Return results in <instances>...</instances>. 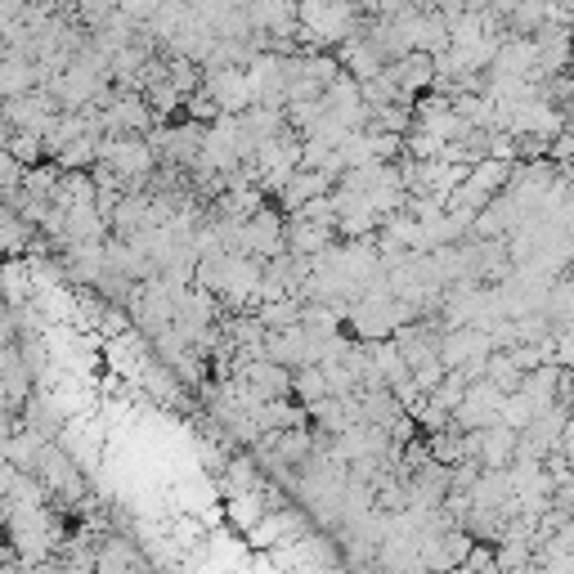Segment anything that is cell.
I'll return each mask as SVG.
<instances>
[{
  "instance_id": "cell-1",
  "label": "cell",
  "mask_w": 574,
  "mask_h": 574,
  "mask_svg": "<svg viewBox=\"0 0 574 574\" xmlns=\"http://www.w3.org/2000/svg\"><path fill=\"white\" fill-rule=\"evenodd\" d=\"M94 153H99L103 167H112L127 180V189H144V175L158 167V153H153L149 135H99Z\"/></svg>"
},
{
  "instance_id": "cell-2",
  "label": "cell",
  "mask_w": 574,
  "mask_h": 574,
  "mask_svg": "<svg viewBox=\"0 0 574 574\" xmlns=\"http://www.w3.org/2000/svg\"><path fill=\"white\" fill-rule=\"evenodd\" d=\"M360 10L351 0H296V23L319 37V46H336L341 37H351L360 28Z\"/></svg>"
},
{
  "instance_id": "cell-3",
  "label": "cell",
  "mask_w": 574,
  "mask_h": 574,
  "mask_svg": "<svg viewBox=\"0 0 574 574\" xmlns=\"http://www.w3.org/2000/svg\"><path fill=\"white\" fill-rule=\"evenodd\" d=\"M202 85H207V94L215 99L220 112H243V108L256 103V90H252L248 68H234V63H224V68L202 63Z\"/></svg>"
},
{
  "instance_id": "cell-4",
  "label": "cell",
  "mask_w": 574,
  "mask_h": 574,
  "mask_svg": "<svg viewBox=\"0 0 574 574\" xmlns=\"http://www.w3.org/2000/svg\"><path fill=\"white\" fill-rule=\"evenodd\" d=\"M494 351V336L485 328H472V323H457V328H444L440 332V364L444 369H463L472 360H485Z\"/></svg>"
},
{
  "instance_id": "cell-5",
  "label": "cell",
  "mask_w": 574,
  "mask_h": 574,
  "mask_svg": "<svg viewBox=\"0 0 574 574\" xmlns=\"http://www.w3.org/2000/svg\"><path fill=\"white\" fill-rule=\"evenodd\" d=\"M503 395H507V391H499L490 377L467 382V395H463V404L453 409V422L463 426V431H481V426L499 422V413H503Z\"/></svg>"
},
{
  "instance_id": "cell-6",
  "label": "cell",
  "mask_w": 574,
  "mask_h": 574,
  "mask_svg": "<svg viewBox=\"0 0 574 574\" xmlns=\"http://www.w3.org/2000/svg\"><path fill=\"white\" fill-rule=\"evenodd\" d=\"M336 184V175L332 171H319V167H296L279 189H274V207L283 211V215H292L301 202H310V198H319V193H328Z\"/></svg>"
},
{
  "instance_id": "cell-7",
  "label": "cell",
  "mask_w": 574,
  "mask_h": 574,
  "mask_svg": "<svg viewBox=\"0 0 574 574\" xmlns=\"http://www.w3.org/2000/svg\"><path fill=\"white\" fill-rule=\"evenodd\" d=\"M382 72L400 85V94L417 99V94H426V90H431V81H435V59H431L426 50H409V54L391 59Z\"/></svg>"
},
{
  "instance_id": "cell-8",
  "label": "cell",
  "mask_w": 574,
  "mask_h": 574,
  "mask_svg": "<svg viewBox=\"0 0 574 574\" xmlns=\"http://www.w3.org/2000/svg\"><path fill=\"white\" fill-rule=\"evenodd\" d=\"M336 243V229L332 224H314V220H301V215H288L283 224V248L288 252H301V256H319Z\"/></svg>"
},
{
  "instance_id": "cell-9",
  "label": "cell",
  "mask_w": 574,
  "mask_h": 574,
  "mask_svg": "<svg viewBox=\"0 0 574 574\" xmlns=\"http://www.w3.org/2000/svg\"><path fill=\"white\" fill-rule=\"evenodd\" d=\"M472 435H476V463L481 467H507L516 457V426L490 422V426H481Z\"/></svg>"
},
{
  "instance_id": "cell-10",
  "label": "cell",
  "mask_w": 574,
  "mask_h": 574,
  "mask_svg": "<svg viewBox=\"0 0 574 574\" xmlns=\"http://www.w3.org/2000/svg\"><path fill=\"white\" fill-rule=\"evenodd\" d=\"M37 85V63L32 59H19V54H0V99L10 94H23Z\"/></svg>"
},
{
  "instance_id": "cell-11",
  "label": "cell",
  "mask_w": 574,
  "mask_h": 574,
  "mask_svg": "<svg viewBox=\"0 0 574 574\" xmlns=\"http://www.w3.org/2000/svg\"><path fill=\"white\" fill-rule=\"evenodd\" d=\"M99 135H77V140H68L59 153H54V162L63 167V171H90L94 162H99Z\"/></svg>"
},
{
  "instance_id": "cell-12",
  "label": "cell",
  "mask_w": 574,
  "mask_h": 574,
  "mask_svg": "<svg viewBox=\"0 0 574 574\" xmlns=\"http://www.w3.org/2000/svg\"><path fill=\"white\" fill-rule=\"evenodd\" d=\"M144 556L127 543V538H108L99 552H94V570H103V574H112V570H135Z\"/></svg>"
},
{
  "instance_id": "cell-13",
  "label": "cell",
  "mask_w": 574,
  "mask_h": 574,
  "mask_svg": "<svg viewBox=\"0 0 574 574\" xmlns=\"http://www.w3.org/2000/svg\"><path fill=\"white\" fill-rule=\"evenodd\" d=\"M144 99H149V108H153V118L158 122H171L175 112L184 108V94L162 77V81H153V85H144Z\"/></svg>"
},
{
  "instance_id": "cell-14",
  "label": "cell",
  "mask_w": 574,
  "mask_h": 574,
  "mask_svg": "<svg viewBox=\"0 0 574 574\" xmlns=\"http://www.w3.org/2000/svg\"><path fill=\"white\" fill-rule=\"evenodd\" d=\"M292 395H301V404H310V400L328 395V373H323L319 364H301V369H292Z\"/></svg>"
},
{
  "instance_id": "cell-15",
  "label": "cell",
  "mask_w": 574,
  "mask_h": 574,
  "mask_svg": "<svg viewBox=\"0 0 574 574\" xmlns=\"http://www.w3.org/2000/svg\"><path fill=\"white\" fill-rule=\"evenodd\" d=\"M6 153H10L14 162H23V167H37V162H46V140L32 135V131H10Z\"/></svg>"
},
{
  "instance_id": "cell-16",
  "label": "cell",
  "mask_w": 574,
  "mask_h": 574,
  "mask_svg": "<svg viewBox=\"0 0 574 574\" xmlns=\"http://www.w3.org/2000/svg\"><path fill=\"white\" fill-rule=\"evenodd\" d=\"M485 377H490L499 391H516V386H521V369H516V360H512L507 351H490V360H485Z\"/></svg>"
},
{
  "instance_id": "cell-17",
  "label": "cell",
  "mask_w": 574,
  "mask_h": 574,
  "mask_svg": "<svg viewBox=\"0 0 574 574\" xmlns=\"http://www.w3.org/2000/svg\"><path fill=\"white\" fill-rule=\"evenodd\" d=\"M23 162H14L10 153H0V202H10V207H19V198H23Z\"/></svg>"
},
{
  "instance_id": "cell-18",
  "label": "cell",
  "mask_w": 574,
  "mask_h": 574,
  "mask_svg": "<svg viewBox=\"0 0 574 574\" xmlns=\"http://www.w3.org/2000/svg\"><path fill=\"white\" fill-rule=\"evenodd\" d=\"M112 14H118V0H77V23H81L85 32L103 28Z\"/></svg>"
},
{
  "instance_id": "cell-19",
  "label": "cell",
  "mask_w": 574,
  "mask_h": 574,
  "mask_svg": "<svg viewBox=\"0 0 574 574\" xmlns=\"http://www.w3.org/2000/svg\"><path fill=\"white\" fill-rule=\"evenodd\" d=\"M530 417H534V404L521 395V391H507L503 395V413H499V422H507V426H530Z\"/></svg>"
},
{
  "instance_id": "cell-20",
  "label": "cell",
  "mask_w": 574,
  "mask_h": 574,
  "mask_svg": "<svg viewBox=\"0 0 574 574\" xmlns=\"http://www.w3.org/2000/svg\"><path fill=\"white\" fill-rule=\"evenodd\" d=\"M184 112L193 122H215L220 118V108H215V99L207 94V85H198L193 94H184Z\"/></svg>"
},
{
  "instance_id": "cell-21",
  "label": "cell",
  "mask_w": 574,
  "mask_h": 574,
  "mask_svg": "<svg viewBox=\"0 0 574 574\" xmlns=\"http://www.w3.org/2000/svg\"><path fill=\"white\" fill-rule=\"evenodd\" d=\"M463 570H499V561H494V552H490V543H485V547H476V543H472V552H467V561H463Z\"/></svg>"
},
{
  "instance_id": "cell-22",
  "label": "cell",
  "mask_w": 574,
  "mask_h": 574,
  "mask_svg": "<svg viewBox=\"0 0 574 574\" xmlns=\"http://www.w3.org/2000/svg\"><path fill=\"white\" fill-rule=\"evenodd\" d=\"M234 521H239V525H256V521H261V507H256V499H239V507H234Z\"/></svg>"
},
{
  "instance_id": "cell-23",
  "label": "cell",
  "mask_w": 574,
  "mask_h": 574,
  "mask_svg": "<svg viewBox=\"0 0 574 574\" xmlns=\"http://www.w3.org/2000/svg\"><path fill=\"white\" fill-rule=\"evenodd\" d=\"M19 355V346H0V373H6V364Z\"/></svg>"
}]
</instances>
